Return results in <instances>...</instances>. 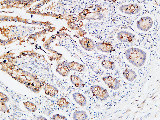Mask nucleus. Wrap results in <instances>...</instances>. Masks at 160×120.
Masks as SVG:
<instances>
[{"label":"nucleus","instance_id":"nucleus-12","mask_svg":"<svg viewBox=\"0 0 160 120\" xmlns=\"http://www.w3.org/2000/svg\"><path fill=\"white\" fill-rule=\"evenodd\" d=\"M68 65L70 69L78 72H82L85 69V67L83 65L77 62H68Z\"/></svg>","mask_w":160,"mask_h":120},{"label":"nucleus","instance_id":"nucleus-1","mask_svg":"<svg viewBox=\"0 0 160 120\" xmlns=\"http://www.w3.org/2000/svg\"><path fill=\"white\" fill-rule=\"evenodd\" d=\"M126 58L128 60L137 67H140L145 64L147 58V54L143 50L137 48H131L126 50Z\"/></svg>","mask_w":160,"mask_h":120},{"label":"nucleus","instance_id":"nucleus-4","mask_svg":"<svg viewBox=\"0 0 160 120\" xmlns=\"http://www.w3.org/2000/svg\"><path fill=\"white\" fill-rule=\"evenodd\" d=\"M141 7L136 4L124 5L119 8L122 13L128 15H134L138 13L142 10Z\"/></svg>","mask_w":160,"mask_h":120},{"label":"nucleus","instance_id":"nucleus-18","mask_svg":"<svg viewBox=\"0 0 160 120\" xmlns=\"http://www.w3.org/2000/svg\"><path fill=\"white\" fill-rule=\"evenodd\" d=\"M24 105L26 108L31 112H34L35 111L37 110L36 106L32 102L28 101L24 103Z\"/></svg>","mask_w":160,"mask_h":120},{"label":"nucleus","instance_id":"nucleus-17","mask_svg":"<svg viewBox=\"0 0 160 120\" xmlns=\"http://www.w3.org/2000/svg\"><path fill=\"white\" fill-rule=\"evenodd\" d=\"M57 104L61 108H68L69 106V102L64 97L59 99L57 101Z\"/></svg>","mask_w":160,"mask_h":120},{"label":"nucleus","instance_id":"nucleus-21","mask_svg":"<svg viewBox=\"0 0 160 120\" xmlns=\"http://www.w3.org/2000/svg\"><path fill=\"white\" fill-rule=\"evenodd\" d=\"M8 98L6 95L2 93H1V101L3 102H6L8 101Z\"/></svg>","mask_w":160,"mask_h":120},{"label":"nucleus","instance_id":"nucleus-9","mask_svg":"<svg viewBox=\"0 0 160 120\" xmlns=\"http://www.w3.org/2000/svg\"><path fill=\"white\" fill-rule=\"evenodd\" d=\"M56 71L61 76H68L70 72L68 63L64 62L59 64L56 68Z\"/></svg>","mask_w":160,"mask_h":120},{"label":"nucleus","instance_id":"nucleus-10","mask_svg":"<svg viewBox=\"0 0 160 120\" xmlns=\"http://www.w3.org/2000/svg\"><path fill=\"white\" fill-rule=\"evenodd\" d=\"M74 99L77 104L82 107H85L87 104V100L85 96L82 94L75 93L73 94Z\"/></svg>","mask_w":160,"mask_h":120},{"label":"nucleus","instance_id":"nucleus-13","mask_svg":"<svg viewBox=\"0 0 160 120\" xmlns=\"http://www.w3.org/2000/svg\"><path fill=\"white\" fill-rule=\"evenodd\" d=\"M70 80H71L72 83L77 88H81L84 86V81L78 76L72 75L70 76Z\"/></svg>","mask_w":160,"mask_h":120},{"label":"nucleus","instance_id":"nucleus-15","mask_svg":"<svg viewBox=\"0 0 160 120\" xmlns=\"http://www.w3.org/2000/svg\"><path fill=\"white\" fill-rule=\"evenodd\" d=\"M73 119L75 120H85L88 119L87 113L83 111H77L74 113Z\"/></svg>","mask_w":160,"mask_h":120},{"label":"nucleus","instance_id":"nucleus-19","mask_svg":"<svg viewBox=\"0 0 160 120\" xmlns=\"http://www.w3.org/2000/svg\"><path fill=\"white\" fill-rule=\"evenodd\" d=\"M52 120H67V119L66 117L64 116L61 115L59 114H56L52 116Z\"/></svg>","mask_w":160,"mask_h":120},{"label":"nucleus","instance_id":"nucleus-20","mask_svg":"<svg viewBox=\"0 0 160 120\" xmlns=\"http://www.w3.org/2000/svg\"><path fill=\"white\" fill-rule=\"evenodd\" d=\"M8 109V107L4 102L1 101V111L3 112H6Z\"/></svg>","mask_w":160,"mask_h":120},{"label":"nucleus","instance_id":"nucleus-2","mask_svg":"<svg viewBox=\"0 0 160 120\" xmlns=\"http://www.w3.org/2000/svg\"><path fill=\"white\" fill-rule=\"evenodd\" d=\"M91 91L94 96L98 100L101 101L106 100L109 97V95L107 90L99 85H94L91 88Z\"/></svg>","mask_w":160,"mask_h":120},{"label":"nucleus","instance_id":"nucleus-6","mask_svg":"<svg viewBox=\"0 0 160 120\" xmlns=\"http://www.w3.org/2000/svg\"><path fill=\"white\" fill-rule=\"evenodd\" d=\"M117 38L122 43H131L135 39V36L131 33L121 31L118 34Z\"/></svg>","mask_w":160,"mask_h":120},{"label":"nucleus","instance_id":"nucleus-16","mask_svg":"<svg viewBox=\"0 0 160 120\" xmlns=\"http://www.w3.org/2000/svg\"><path fill=\"white\" fill-rule=\"evenodd\" d=\"M101 65L105 69L110 70H113L116 68L115 62L108 60H103Z\"/></svg>","mask_w":160,"mask_h":120},{"label":"nucleus","instance_id":"nucleus-7","mask_svg":"<svg viewBox=\"0 0 160 120\" xmlns=\"http://www.w3.org/2000/svg\"><path fill=\"white\" fill-rule=\"evenodd\" d=\"M80 43L82 48L87 51H92L96 47V44L92 40L87 38H84L80 40Z\"/></svg>","mask_w":160,"mask_h":120},{"label":"nucleus","instance_id":"nucleus-5","mask_svg":"<svg viewBox=\"0 0 160 120\" xmlns=\"http://www.w3.org/2000/svg\"><path fill=\"white\" fill-rule=\"evenodd\" d=\"M102 80L108 88L112 90H117L120 87V81L112 76H104L102 78Z\"/></svg>","mask_w":160,"mask_h":120},{"label":"nucleus","instance_id":"nucleus-8","mask_svg":"<svg viewBox=\"0 0 160 120\" xmlns=\"http://www.w3.org/2000/svg\"><path fill=\"white\" fill-rule=\"evenodd\" d=\"M96 47L98 50L103 53H111L114 50L111 44L106 43H97Z\"/></svg>","mask_w":160,"mask_h":120},{"label":"nucleus","instance_id":"nucleus-14","mask_svg":"<svg viewBox=\"0 0 160 120\" xmlns=\"http://www.w3.org/2000/svg\"><path fill=\"white\" fill-rule=\"evenodd\" d=\"M45 94L47 95H50L52 97H54L58 93L57 88L49 84L45 85Z\"/></svg>","mask_w":160,"mask_h":120},{"label":"nucleus","instance_id":"nucleus-3","mask_svg":"<svg viewBox=\"0 0 160 120\" xmlns=\"http://www.w3.org/2000/svg\"><path fill=\"white\" fill-rule=\"evenodd\" d=\"M153 24L152 18L148 16L143 17L137 22V27L138 29L144 32H147L150 29Z\"/></svg>","mask_w":160,"mask_h":120},{"label":"nucleus","instance_id":"nucleus-22","mask_svg":"<svg viewBox=\"0 0 160 120\" xmlns=\"http://www.w3.org/2000/svg\"><path fill=\"white\" fill-rule=\"evenodd\" d=\"M37 120H47L44 117H43V116H40L39 117H38V118H37Z\"/></svg>","mask_w":160,"mask_h":120},{"label":"nucleus","instance_id":"nucleus-11","mask_svg":"<svg viewBox=\"0 0 160 120\" xmlns=\"http://www.w3.org/2000/svg\"><path fill=\"white\" fill-rule=\"evenodd\" d=\"M123 76L126 79L130 82L134 81L137 75L136 73L132 69H126L123 72Z\"/></svg>","mask_w":160,"mask_h":120}]
</instances>
